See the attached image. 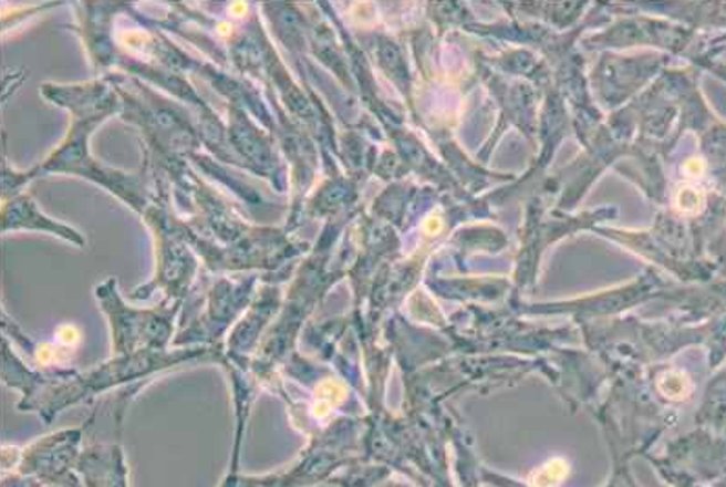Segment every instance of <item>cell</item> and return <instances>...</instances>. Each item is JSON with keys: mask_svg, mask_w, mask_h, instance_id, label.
I'll return each instance as SVG.
<instances>
[{"mask_svg": "<svg viewBox=\"0 0 726 487\" xmlns=\"http://www.w3.org/2000/svg\"><path fill=\"white\" fill-rule=\"evenodd\" d=\"M675 207L680 208L681 213L697 214L701 208L705 207V199H703V194L695 188H681L675 197Z\"/></svg>", "mask_w": 726, "mask_h": 487, "instance_id": "cell-6", "label": "cell"}, {"mask_svg": "<svg viewBox=\"0 0 726 487\" xmlns=\"http://www.w3.org/2000/svg\"><path fill=\"white\" fill-rule=\"evenodd\" d=\"M77 472L86 487H126L125 456L120 447H92L79 456Z\"/></svg>", "mask_w": 726, "mask_h": 487, "instance_id": "cell-2", "label": "cell"}, {"mask_svg": "<svg viewBox=\"0 0 726 487\" xmlns=\"http://www.w3.org/2000/svg\"><path fill=\"white\" fill-rule=\"evenodd\" d=\"M4 487H42L41 480H32L27 475H17V477L4 478Z\"/></svg>", "mask_w": 726, "mask_h": 487, "instance_id": "cell-7", "label": "cell"}, {"mask_svg": "<svg viewBox=\"0 0 726 487\" xmlns=\"http://www.w3.org/2000/svg\"><path fill=\"white\" fill-rule=\"evenodd\" d=\"M657 385H660L664 398L675 400V402L688 398L692 393L691 379L685 373H677V371L661 374Z\"/></svg>", "mask_w": 726, "mask_h": 487, "instance_id": "cell-4", "label": "cell"}, {"mask_svg": "<svg viewBox=\"0 0 726 487\" xmlns=\"http://www.w3.org/2000/svg\"><path fill=\"white\" fill-rule=\"evenodd\" d=\"M568 473V464L562 460H551L542 469L535 472L533 477H539L537 483H529V487H556L564 480Z\"/></svg>", "mask_w": 726, "mask_h": 487, "instance_id": "cell-5", "label": "cell"}, {"mask_svg": "<svg viewBox=\"0 0 726 487\" xmlns=\"http://www.w3.org/2000/svg\"><path fill=\"white\" fill-rule=\"evenodd\" d=\"M81 431H63L59 435L46 436L32 446L22 449L19 460L21 475H33L42 484L59 487H81L72 475L77 467V449Z\"/></svg>", "mask_w": 726, "mask_h": 487, "instance_id": "cell-1", "label": "cell"}, {"mask_svg": "<svg viewBox=\"0 0 726 487\" xmlns=\"http://www.w3.org/2000/svg\"><path fill=\"white\" fill-rule=\"evenodd\" d=\"M703 172H705V163L701 162V159H691V162H686V176L699 177Z\"/></svg>", "mask_w": 726, "mask_h": 487, "instance_id": "cell-8", "label": "cell"}, {"mask_svg": "<svg viewBox=\"0 0 726 487\" xmlns=\"http://www.w3.org/2000/svg\"><path fill=\"white\" fill-rule=\"evenodd\" d=\"M442 230V221L438 218H431L426 224L427 234H438Z\"/></svg>", "mask_w": 726, "mask_h": 487, "instance_id": "cell-9", "label": "cell"}, {"mask_svg": "<svg viewBox=\"0 0 726 487\" xmlns=\"http://www.w3.org/2000/svg\"><path fill=\"white\" fill-rule=\"evenodd\" d=\"M385 477H390V467H363V469H353L343 477L331 478V483L340 484L342 487H371L382 483Z\"/></svg>", "mask_w": 726, "mask_h": 487, "instance_id": "cell-3", "label": "cell"}]
</instances>
